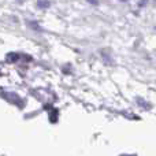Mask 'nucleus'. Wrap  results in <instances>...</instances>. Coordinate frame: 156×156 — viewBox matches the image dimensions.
Wrapping results in <instances>:
<instances>
[{
    "label": "nucleus",
    "mask_w": 156,
    "mask_h": 156,
    "mask_svg": "<svg viewBox=\"0 0 156 156\" xmlns=\"http://www.w3.org/2000/svg\"><path fill=\"white\" fill-rule=\"evenodd\" d=\"M37 5H38V7L47 8V7H49V5H51V3H49L48 0H38V2H37Z\"/></svg>",
    "instance_id": "1"
},
{
    "label": "nucleus",
    "mask_w": 156,
    "mask_h": 156,
    "mask_svg": "<svg viewBox=\"0 0 156 156\" xmlns=\"http://www.w3.org/2000/svg\"><path fill=\"white\" fill-rule=\"evenodd\" d=\"M88 3H90V4H93V5H96V4H99V0H86Z\"/></svg>",
    "instance_id": "2"
}]
</instances>
